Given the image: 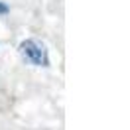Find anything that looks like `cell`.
<instances>
[{
  "instance_id": "cell-1",
  "label": "cell",
  "mask_w": 130,
  "mask_h": 130,
  "mask_svg": "<svg viewBox=\"0 0 130 130\" xmlns=\"http://www.w3.org/2000/svg\"><path fill=\"white\" fill-rule=\"evenodd\" d=\"M18 53L34 67H49V53L45 45L38 40H24L18 45Z\"/></svg>"
},
{
  "instance_id": "cell-2",
  "label": "cell",
  "mask_w": 130,
  "mask_h": 130,
  "mask_svg": "<svg viewBox=\"0 0 130 130\" xmlns=\"http://www.w3.org/2000/svg\"><path fill=\"white\" fill-rule=\"evenodd\" d=\"M10 12V8H8V4H6V2H2V0H0V16H4V14H8Z\"/></svg>"
}]
</instances>
